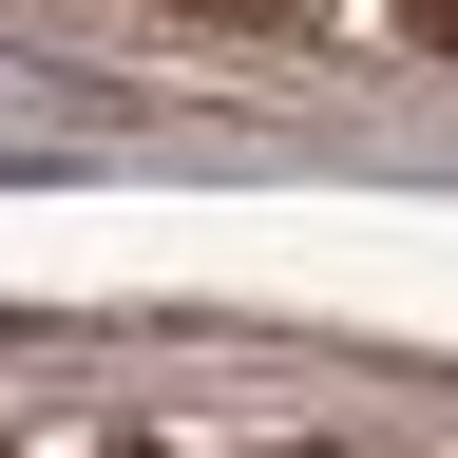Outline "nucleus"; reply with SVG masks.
I'll use <instances>...</instances> for the list:
<instances>
[{
    "instance_id": "obj_1",
    "label": "nucleus",
    "mask_w": 458,
    "mask_h": 458,
    "mask_svg": "<svg viewBox=\"0 0 458 458\" xmlns=\"http://www.w3.org/2000/svg\"><path fill=\"white\" fill-rule=\"evenodd\" d=\"M401 38H420V57H458V0H401Z\"/></svg>"
},
{
    "instance_id": "obj_2",
    "label": "nucleus",
    "mask_w": 458,
    "mask_h": 458,
    "mask_svg": "<svg viewBox=\"0 0 458 458\" xmlns=\"http://www.w3.org/2000/svg\"><path fill=\"white\" fill-rule=\"evenodd\" d=\"M191 20H306V0H191Z\"/></svg>"
},
{
    "instance_id": "obj_3",
    "label": "nucleus",
    "mask_w": 458,
    "mask_h": 458,
    "mask_svg": "<svg viewBox=\"0 0 458 458\" xmlns=\"http://www.w3.org/2000/svg\"><path fill=\"white\" fill-rule=\"evenodd\" d=\"M267 458H344V439H267Z\"/></svg>"
}]
</instances>
